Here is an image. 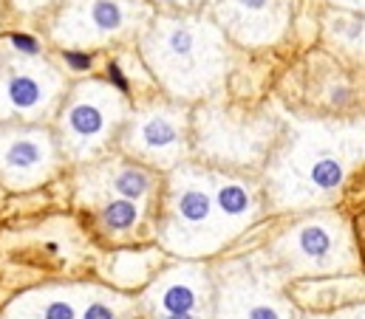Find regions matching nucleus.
Here are the masks:
<instances>
[{
	"mask_svg": "<svg viewBox=\"0 0 365 319\" xmlns=\"http://www.w3.org/2000/svg\"><path fill=\"white\" fill-rule=\"evenodd\" d=\"M269 153V187L283 204H309L334 195L349 169L363 159V125L303 122L280 133Z\"/></svg>",
	"mask_w": 365,
	"mask_h": 319,
	"instance_id": "f257e3e1",
	"label": "nucleus"
},
{
	"mask_svg": "<svg viewBox=\"0 0 365 319\" xmlns=\"http://www.w3.org/2000/svg\"><path fill=\"white\" fill-rule=\"evenodd\" d=\"M142 54L153 77L182 99L210 96L221 88L230 71V48L224 43V31L210 20H153L142 40Z\"/></svg>",
	"mask_w": 365,
	"mask_h": 319,
	"instance_id": "f03ea898",
	"label": "nucleus"
},
{
	"mask_svg": "<svg viewBox=\"0 0 365 319\" xmlns=\"http://www.w3.org/2000/svg\"><path fill=\"white\" fill-rule=\"evenodd\" d=\"M125 96L105 82H80L63 99L57 147L74 161H91L113 142L128 122Z\"/></svg>",
	"mask_w": 365,
	"mask_h": 319,
	"instance_id": "7ed1b4c3",
	"label": "nucleus"
},
{
	"mask_svg": "<svg viewBox=\"0 0 365 319\" xmlns=\"http://www.w3.org/2000/svg\"><path fill=\"white\" fill-rule=\"evenodd\" d=\"M66 96V77L46 60L11 46L0 54V122L48 119Z\"/></svg>",
	"mask_w": 365,
	"mask_h": 319,
	"instance_id": "20e7f679",
	"label": "nucleus"
},
{
	"mask_svg": "<svg viewBox=\"0 0 365 319\" xmlns=\"http://www.w3.org/2000/svg\"><path fill=\"white\" fill-rule=\"evenodd\" d=\"M269 116H232L218 108H201L195 113V142L204 156L230 167H255L269 156L274 139Z\"/></svg>",
	"mask_w": 365,
	"mask_h": 319,
	"instance_id": "39448f33",
	"label": "nucleus"
},
{
	"mask_svg": "<svg viewBox=\"0 0 365 319\" xmlns=\"http://www.w3.org/2000/svg\"><path fill=\"white\" fill-rule=\"evenodd\" d=\"M122 147L150 167H176L190 147V116L179 105H150L122 125Z\"/></svg>",
	"mask_w": 365,
	"mask_h": 319,
	"instance_id": "423d86ee",
	"label": "nucleus"
},
{
	"mask_svg": "<svg viewBox=\"0 0 365 319\" xmlns=\"http://www.w3.org/2000/svg\"><path fill=\"white\" fill-rule=\"evenodd\" d=\"M142 17L145 9L133 0H71L54 23V40L68 48L102 46L128 34Z\"/></svg>",
	"mask_w": 365,
	"mask_h": 319,
	"instance_id": "0eeeda50",
	"label": "nucleus"
},
{
	"mask_svg": "<svg viewBox=\"0 0 365 319\" xmlns=\"http://www.w3.org/2000/svg\"><path fill=\"white\" fill-rule=\"evenodd\" d=\"M60 167V147L40 127H0V175L17 187L46 181Z\"/></svg>",
	"mask_w": 365,
	"mask_h": 319,
	"instance_id": "6e6552de",
	"label": "nucleus"
},
{
	"mask_svg": "<svg viewBox=\"0 0 365 319\" xmlns=\"http://www.w3.org/2000/svg\"><path fill=\"white\" fill-rule=\"evenodd\" d=\"M221 31L238 43H274L289 17V0H221Z\"/></svg>",
	"mask_w": 365,
	"mask_h": 319,
	"instance_id": "1a4fd4ad",
	"label": "nucleus"
},
{
	"mask_svg": "<svg viewBox=\"0 0 365 319\" xmlns=\"http://www.w3.org/2000/svg\"><path fill=\"white\" fill-rule=\"evenodd\" d=\"M215 215V201H212V175L184 167L176 172V195H173V218L187 226L198 229L207 226Z\"/></svg>",
	"mask_w": 365,
	"mask_h": 319,
	"instance_id": "9d476101",
	"label": "nucleus"
},
{
	"mask_svg": "<svg viewBox=\"0 0 365 319\" xmlns=\"http://www.w3.org/2000/svg\"><path fill=\"white\" fill-rule=\"evenodd\" d=\"M212 201L227 224H241L255 209V189L238 175H212Z\"/></svg>",
	"mask_w": 365,
	"mask_h": 319,
	"instance_id": "9b49d317",
	"label": "nucleus"
},
{
	"mask_svg": "<svg viewBox=\"0 0 365 319\" xmlns=\"http://www.w3.org/2000/svg\"><path fill=\"white\" fill-rule=\"evenodd\" d=\"M105 189H110L116 198L142 201L153 189V172L139 161H119L108 164L105 169Z\"/></svg>",
	"mask_w": 365,
	"mask_h": 319,
	"instance_id": "f8f14e48",
	"label": "nucleus"
},
{
	"mask_svg": "<svg viewBox=\"0 0 365 319\" xmlns=\"http://www.w3.org/2000/svg\"><path fill=\"white\" fill-rule=\"evenodd\" d=\"M99 221L108 232H130L142 221V206H139V201L108 198L99 209Z\"/></svg>",
	"mask_w": 365,
	"mask_h": 319,
	"instance_id": "ddd939ff",
	"label": "nucleus"
},
{
	"mask_svg": "<svg viewBox=\"0 0 365 319\" xmlns=\"http://www.w3.org/2000/svg\"><path fill=\"white\" fill-rule=\"evenodd\" d=\"M297 251L309 260H326L334 251V235L326 224H306L297 229Z\"/></svg>",
	"mask_w": 365,
	"mask_h": 319,
	"instance_id": "4468645a",
	"label": "nucleus"
},
{
	"mask_svg": "<svg viewBox=\"0 0 365 319\" xmlns=\"http://www.w3.org/2000/svg\"><path fill=\"white\" fill-rule=\"evenodd\" d=\"M159 305H162L165 314H192L198 308V294L187 283H173L162 291Z\"/></svg>",
	"mask_w": 365,
	"mask_h": 319,
	"instance_id": "2eb2a0df",
	"label": "nucleus"
},
{
	"mask_svg": "<svg viewBox=\"0 0 365 319\" xmlns=\"http://www.w3.org/2000/svg\"><path fill=\"white\" fill-rule=\"evenodd\" d=\"M40 319H77V311H74V305L66 303V300H51V303L43 308Z\"/></svg>",
	"mask_w": 365,
	"mask_h": 319,
	"instance_id": "dca6fc26",
	"label": "nucleus"
},
{
	"mask_svg": "<svg viewBox=\"0 0 365 319\" xmlns=\"http://www.w3.org/2000/svg\"><path fill=\"white\" fill-rule=\"evenodd\" d=\"M83 319H116V311H113L110 305H105V303H91V305L86 308Z\"/></svg>",
	"mask_w": 365,
	"mask_h": 319,
	"instance_id": "f3484780",
	"label": "nucleus"
},
{
	"mask_svg": "<svg viewBox=\"0 0 365 319\" xmlns=\"http://www.w3.org/2000/svg\"><path fill=\"white\" fill-rule=\"evenodd\" d=\"M247 319H280V314H277V308L274 305H252L250 308V314H247Z\"/></svg>",
	"mask_w": 365,
	"mask_h": 319,
	"instance_id": "a211bd4d",
	"label": "nucleus"
},
{
	"mask_svg": "<svg viewBox=\"0 0 365 319\" xmlns=\"http://www.w3.org/2000/svg\"><path fill=\"white\" fill-rule=\"evenodd\" d=\"M334 3H340V6H349V9H363V0H334Z\"/></svg>",
	"mask_w": 365,
	"mask_h": 319,
	"instance_id": "6ab92c4d",
	"label": "nucleus"
},
{
	"mask_svg": "<svg viewBox=\"0 0 365 319\" xmlns=\"http://www.w3.org/2000/svg\"><path fill=\"white\" fill-rule=\"evenodd\" d=\"M162 319H198V317H195V311H192V314H165Z\"/></svg>",
	"mask_w": 365,
	"mask_h": 319,
	"instance_id": "aec40b11",
	"label": "nucleus"
},
{
	"mask_svg": "<svg viewBox=\"0 0 365 319\" xmlns=\"http://www.w3.org/2000/svg\"><path fill=\"white\" fill-rule=\"evenodd\" d=\"M173 3H195V0H173Z\"/></svg>",
	"mask_w": 365,
	"mask_h": 319,
	"instance_id": "412c9836",
	"label": "nucleus"
}]
</instances>
